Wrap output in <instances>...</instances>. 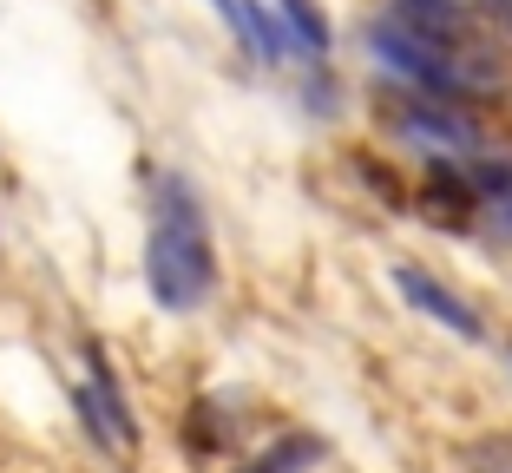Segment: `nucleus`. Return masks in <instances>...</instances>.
I'll use <instances>...</instances> for the list:
<instances>
[{
    "instance_id": "1a4fd4ad",
    "label": "nucleus",
    "mask_w": 512,
    "mask_h": 473,
    "mask_svg": "<svg viewBox=\"0 0 512 473\" xmlns=\"http://www.w3.org/2000/svg\"><path fill=\"white\" fill-rule=\"evenodd\" d=\"M440 7H453V14H480V7H493V0H440Z\"/></svg>"
},
{
    "instance_id": "20e7f679",
    "label": "nucleus",
    "mask_w": 512,
    "mask_h": 473,
    "mask_svg": "<svg viewBox=\"0 0 512 473\" xmlns=\"http://www.w3.org/2000/svg\"><path fill=\"white\" fill-rule=\"evenodd\" d=\"M86 368H92V382L79 388V421L92 428V441H106V447H132L138 441V428H132V408H125V395H119V382H112V362L99 349L86 355Z\"/></svg>"
},
{
    "instance_id": "6e6552de",
    "label": "nucleus",
    "mask_w": 512,
    "mask_h": 473,
    "mask_svg": "<svg viewBox=\"0 0 512 473\" xmlns=\"http://www.w3.org/2000/svg\"><path fill=\"white\" fill-rule=\"evenodd\" d=\"M499 230H506V237H512V178L499 184Z\"/></svg>"
},
{
    "instance_id": "7ed1b4c3",
    "label": "nucleus",
    "mask_w": 512,
    "mask_h": 473,
    "mask_svg": "<svg viewBox=\"0 0 512 473\" xmlns=\"http://www.w3.org/2000/svg\"><path fill=\"white\" fill-rule=\"evenodd\" d=\"M388 119L407 145H421L434 158H473L480 152V125L460 112V99H447V106H394Z\"/></svg>"
},
{
    "instance_id": "f257e3e1",
    "label": "nucleus",
    "mask_w": 512,
    "mask_h": 473,
    "mask_svg": "<svg viewBox=\"0 0 512 473\" xmlns=\"http://www.w3.org/2000/svg\"><path fill=\"white\" fill-rule=\"evenodd\" d=\"M368 53H375L388 73H401L414 92H434V99H493V92H506V73H499V60L486 53V46L473 40H427V33H414L407 20H375L368 27Z\"/></svg>"
},
{
    "instance_id": "423d86ee",
    "label": "nucleus",
    "mask_w": 512,
    "mask_h": 473,
    "mask_svg": "<svg viewBox=\"0 0 512 473\" xmlns=\"http://www.w3.org/2000/svg\"><path fill=\"white\" fill-rule=\"evenodd\" d=\"M283 20H289V33L302 40V53H309V60H322V53H329V20H322L316 0H283Z\"/></svg>"
},
{
    "instance_id": "0eeeda50",
    "label": "nucleus",
    "mask_w": 512,
    "mask_h": 473,
    "mask_svg": "<svg viewBox=\"0 0 512 473\" xmlns=\"http://www.w3.org/2000/svg\"><path fill=\"white\" fill-rule=\"evenodd\" d=\"M467 467H473V473H512V447H506V441H480V447L467 454Z\"/></svg>"
},
{
    "instance_id": "f03ea898",
    "label": "nucleus",
    "mask_w": 512,
    "mask_h": 473,
    "mask_svg": "<svg viewBox=\"0 0 512 473\" xmlns=\"http://www.w3.org/2000/svg\"><path fill=\"white\" fill-rule=\"evenodd\" d=\"M145 283L165 309H197L217 283V257H211V230L197 211L184 178H158V217L145 237Z\"/></svg>"
},
{
    "instance_id": "39448f33",
    "label": "nucleus",
    "mask_w": 512,
    "mask_h": 473,
    "mask_svg": "<svg viewBox=\"0 0 512 473\" xmlns=\"http://www.w3.org/2000/svg\"><path fill=\"white\" fill-rule=\"evenodd\" d=\"M394 290H401V303H414L421 316H434L440 329H453V336H467V342L486 336V322L473 316V303H460V296H453L440 276L414 270V263H394Z\"/></svg>"
},
{
    "instance_id": "9d476101",
    "label": "nucleus",
    "mask_w": 512,
    "mask_h": 473,
    "mask_svg": "<svg viewBox=\"0 0 512 473\" xmlns=\"http://www.w3.org/2000/svg\"><path fill=\"white\" fill-rule=\"evenodd\" d=\"M499 14H506V33H512V0H499Z\"/></svg>"
}]
</instances>
